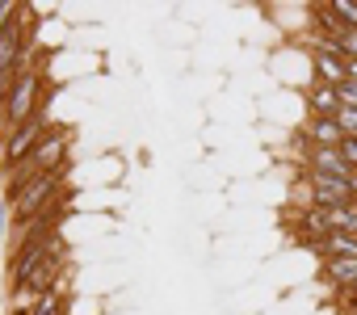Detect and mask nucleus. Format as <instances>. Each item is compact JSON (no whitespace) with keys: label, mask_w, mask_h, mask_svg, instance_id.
Here are the masks:
<instances>
[{"label":"nucleus","mask_w":357,"mask_h":315,"mask_svg":"<svg viewBox=\"0 0 357 315\" xmlns=\"http://www.w3.org/2000/svg\"><path fill=\"white\" fill-rule=\"evenodd\" d=\"M63 151H68V135L59 130V135H47L22 164H13V169H5V190H0V198L9 202V210L17 206V198L43 177V173H51V169H59L63 164Z\"/></svg>","instance_id":"1"},{"label":"nucleus","mask_w":357,"mask_h":315,"mask_svg":"<svg viewBox=\"0 0 357 315\" xmlns=\"http://www.w3.org/2000/svg\"><path fill=\"white\" fill-rule=\"evenodd\" d=\"M43 72L34 68V72H26L13 89H9V97H5V105H0V130H5V135H13L22 122H30L47 101H43Z\"/></svg>","instance_id":"2"},{"label":"nucleus","mask_w":357,"mask_h":315,"mask_svg":"<svg viewBox=\"0 0 357 315\" xmlns=\"http://www.w3.org/2000/svg\"><path fill=\"white\" fill-rule=\"evenodd\" d=\"M63 181H68V169H63V164H59V169H51V173H43V177H38V181L17 198V206H13V223H17V227H26L34 215H43L51 202H59V198L68 194V185H63Z\"/></svg>","instance_id":"3"},{"label":"nucleus","mask_w":357,"mask_h":315,"mask_svg":"<svg viewBox=\"0 0 357 315\" xmlns=\"http://www.w3.org/2000/svg\"><path fill=\"white\" fill-rule=\"evenodd\" d=\"M43 139H47V105H43L30 122H22L13 135H5V147H0V173L13 169V164H22Z\"/></svg>","instance_id":"4"},{"label":"nucleus","mask_w":357,"mask_h":315,"mask_svg":"<svg viewBox=\"0 0 357 315\" xmlns=\"http://www.w3.org/2000/svg\"><path fill=\"white\" fill-rule=\"evenodd\" d=\"M68 244H63V236H51V240H43V244H34V248H22V252H13L9 256V294L13 290H22L26 286V277L38 269V265H47L55 252H63Z\"/></svg>","instance_id":"5"},{"label":"nucleus","mask_w":357,"mask_h":315,"mask_svg":"<svg viewBox=\"0 0 357 315\" xmlns=\"http://www.w3.org/2000/svg\"><path fill=\"white\" fill-rule=\"evenodd\" d=\"M303 185L311 194V206H319V210H336V206H349L353 202L349 181H336V177H324V173L303 169Z\"/></svg>","instance_id":"6"},{"label":"nucleus","mask_w":357,"mask_h":315,"mask_svg":"<svg viewBox=\"0 0 357 315\" xmlns=\"http://www.w3.org/2000/svg\"><path fill=\"white\" fill-rule=\"evenodd\" d=\"M63 215H68L63 198H59V202H51L43 215H34L26 227H17V248H13V252H22V248H34V244L51 240V236H59V223H63Z\"/></svg>","instance_id":"7"},{"label":"nucleus","mask_w":357,"mask_h":315,"mask_svg":"<svg viewBox=\"0 0 357 315\" xmlns=\"http://www.w3.org/2000/svg\"><path fill=\"white\" fill-rule=\"evenodd\" d=\"M298 143L307 147V151H303V160H307L311 173H324V177H336V181H349V177H353V169L344 164V155H340L336 147H311L303 135H298Z\"/></svg>","instance_id":"8"},{"label":"nucleus","mask_w":357,"mask_h":315,"mask_svg":"<svg viewBox=\"0 0 357 315\" xmlns=\"http://www.w3.org/2000/svg\"><path fill=\"white\" fill-rule=\"evenodd\" d=\"M303 139L311 147H340L344 143V130H340L336 118H307L303 122Z\"/></svg>","instance_id":"9"},{"label":"nucleus","mask_w":357,"mask_h":315,"mask_svg":"<svg viewBox=\"0 0 357 315\" xmlns=\"http://www.w3.org/2000/svg\"><path fill=\"white\" fill-rule=\"evenodd\" d=\"M294 236H298V244H307V240H328L332 236V223H328V210H319V206H307V210H298L294 215Z\"/></svg>","instance_id":"10"},{"label":"nucleus","mask_w":357,"mask_h":315,"mask_svg":"<svg viewBox=\"0 0 357 315\" xmlns=\"http://www.w3.org/2000/svg\"><path fill=\"white\" fill-rule=\"evenodd\" d=\"M307 109H311V118H336V114H340V97H336V89L315 80V84L307 89Z\"/></svg>","instance_id":"11"},{"label":"nucleus","mask_w":357,"mask_h":315,"mask_svg":"<svg viewBox=\"0 0 357 315\" xmlns=\"http://www.w3.org/2000/svg\"><path fill=\"white\" fill-rule=\"evenodd\" d=\"M328 223H332V231H340V236H357V202L328 210Z\"/></svg>","instance_id":"12"},{"label":"nucleus","mask_w":357,"mask_h":315,"mask_svg":"<svg viewBox=\"0 0 357 315\" xmlns=\"http://www.w3.org/2000/svg\"><path fill=\"white\" fill-rule=\"evenodd\" d=\"M328 9L336 13V22L344 30H357V0H328Z\"/></svg>","instance_id":"13"},{"label":"nucleus","mask_w":357,"mask_h":315,"mask_svg":"<svg viewBox=\"0 0 357 315\" xmlns=\"http://www.w3.org/2000/svg\"><path fill=\"white\" fill-rule=\"evenodd\" d=\"M30 315H63V294H59V290L43 294V298H38V307H34Z\"/></svg>","instance_id":"14"},{"label":"nucleus","mask_w":357,"mask_h":315,"mask_svg":"<svg viewBox=\"0 0 357 315\" xmlns=\"http://www.w3.org/2000/svg\"><path fill=\"white\" fill-rule=\"evenodd\" d=\"M22 5H13V0H0V34H9V26L17 22Z\"/></svg>","instance_id":"15"},{"label":"nucleus","mask_w":357,"mask_h":315,"mask_svg":"<svg viewBox=\"0 0 357 315\" xmlns=\"http://www.w3.org/2000/svg\"><path fill=\"white\" fill-rule=\"evenodd\" d=\"M336 97H340V105H344V109H357V84H353V80L336 84Z\"/></svg>","instance_id":"16"},{"label":"nucleus","mask_w":357,"mask_h":315,"mask_svg":"<svg viewBox=\"0 0 357 315\" xmlns=\"http://www.w3.org/2000/svg\"><path fill=\"white\" fill-rule=\"evenodd\" d=\"M336 151H340V155H344V164H349V169H353V173H357V139H344V143H340V147H336Z\"/></svg>","instance_id":"17"},{"label":"nucleus","mask_w":357,"mask_h":315,"mask_svg":"<svg viewBox=\"0 0 357 315\" xmlns=\"http://www.w3.org/2000/svg\"><path fill=\"white\" fill-rule=\"evenodd\" d=\"M340 47H344V59H357V30H344Z\"/></svg>","instance_id":"18"},{"label":"nucleus","mask_w":357,"mask_h":315,"mask_svg":"<svg viewBox=\"0 0 357 315\" xmlns=\"http://www.w3.org/2000/svg\"><path fill=\"white\" fill-rule=\"evenodd\" d=\"M5 227H9V202L0 198V236H5Z\"/></svg>","instance_id":"19"},{"label":"nucleus","mask_w":357,"mask_h":315,"mask_svg":"<svg viewBox=\"0 0 357 315\" xmlns=\"http://www.w3.org/2000/svg\"><path fill=\"white\" fill-rule=\"evenodd\" d=\"M344 311H353V315H357V286H353V290L344 294Z\"/></svg>","instance_id":"20"},{"label":"nucleus","mask_w":357,"mask_h":315,"mask_svg":"<svg viewBox=\"0 0 357 315\" xmlns=\"http://www.w3.org/2000/svg\"><path fill=\"white\" fill-rule=\"evenodd\" d=\"M349 80L357 84V59H349Z\"/></svg>","instance_id":"21"},{"label":"nucleus","mask_w":357,"mask_h":315,"mask_svg":"<svg viewBox=\"0 0 357 315\" xmlns=\"http://www.w3.org/2000/svg\"><path fill=\"white\" fill-rule=\"evenodd\" d=\"M349 194H353V202H357V173L349 177Z\"/></svg>","instance_id":"22"}]
</instances>
